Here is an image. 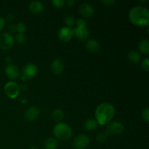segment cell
Returning a JSON list of instances; mask_svg holds the SVG:
<instances>
[{"label": "cell", "instance_id": "6da1fadb", "mask_svg": "<svg viewBox=\"0 0 149 149\" xmlns=\"http://www.w3.org/2000/svg\"><path fill=\"white\" fill-rule=\"evenodd\" d=\"M129 20L136 26L143 27L149 24V11L148 8L144 6L137 5L130 10Z\"/></svg>", "mask_w": 149, "mask_h": 149}, {"label": "cell", "instance_id": "7a4b0ae2", "mask_svg": "<svg viewBox=\"0 0 149 149\" xmlns=\"http://www.w3.org/2000/svg\"><path fill=\"white\" fill-rule=\"evenodd\" d=\"M114 115V106L109 102H104L98 105L95 112V120L100 125H106L110 123Z\"/></svg>", "mask_w": 149, "mask_h": 149}, {"label": "cell", "instance_id": "3957f363", "mask_svg": "<svg viewBox=\"0 0 149 149\" xmlns=\"http://www.w3.org/2000/svg\"><path fill=\"white\" fill-rule=\"evenodd\" d=\"M53 135L59 141H67L72 138L73 131L67 124L58 122L53 127Z\"/></svg>", "mask_w": 149, "mask_h": 149}, {"label": "cell", "instance_id": "277c9868", "mask_svg": "<svg viewBox=\"0 0 149 149\" xmlns=\"http://www.w3.org/2000/svg\"><path fill=\"white\" fill-rule=\"evenodd\" d=\"M74 30V35L79 41H85L88 39L90 31L87 28V22L84 18H79L76 21V27Z\"/></svg>", "mask_w": 149, "mask_h": 149}, {"label": "cell", "instance_id": "5b68a950", "mask_svg": "<svg viewBox=\"0 0 149 149\" xmlns=\"http://www.w3.org/2000/svg\"><path fill=\"white\" fill-rule=\"evenodd\" d=\"M38 67L34 63H28L23 66L21 71L20 79L22 81H25L27 80L34 78L38 74Z\"/></svg>", "mask_w": 149, "mask_h": 149}, {"label": "cell", "instance_id": "8992f818", "mask_svg": "<svg viewBox=\"0 0 149 149\" xmlns=\"http://www.w3.org/2000/svg\"><path fill=\"white\" fill-rule=\"evenodd\" d=\"M4 91L9 98L15 99L18 97L20 90L18 84L15 81H11L6 83L4 87Z\"/></svg>", "mask_w": 149, "mask_h": 149}, {"label": "cell", "instance_id": "52a82bcc", "mask_svg": "<svg viewBox=\"0 0 149 149\" xmlns=\"http://www.w3.org/2000/svg\"><path fill=\"white\" fill-rule=\"evenodd\" d=\"M124 130H125V126L122 122L119 121H113L108 124L106 132L108 135H121Z\"/></svg>", "mask_w": 149, "mask_h": 149}, {"label": "cell", "instance_id": "ba28073f", "mask_svg": "<svg viewBox=\"0 0 149 149\" xmlns=\"http://www.w3.org/2000/svg\"><path fill=\"white\" fill-rule=\"evenodd\" d=\"M14 43V37L8 32H5L0 35V49L9 50L13 47Z\"/></svg>", "mask_w": 149, "mask_h": 149}, {"label": "cell", "instance_id": "9c48e42d", "mask_svg": "<svg viewBox=\"0 0 149 149\" xmlns=\"http://www.w3.org/2000/svg\"><path fill=\"white\" fill-rule=\"evenodd\" d=\"M90 140L87 135L81 134L74 138L73 146L75 149H85L90 145Z\"/></svg>", "mask_w": 149, "mask_h": 149}, {"label": "cell", "instance_id": "30bf717a", "mask_svg": "<svg viewBox=\"0 0 149 149\" xmlns=\"http://www.w3.org/2000/svg\"><path fill=\"white\" fill-rule=\"evenodd\" d=\"M58 39L63 42H68L74 36V30L72 28L63 26L61 28L58 33Z\"/></svg>", "mask_w": 149, "mask_h": 149}, {"label": "cell", "instance_id": "8fae6325", "mask_svg": "<svg viewBox=\"0 0 149 149\" xmlns=\"http://www.w3.org/2000/svg\"><path fill=\"white\" fill-rule=\"evenodd\" d=\"M4 73L8 79L11 80H15L20 77L19 68L14 64H7L4 69Z\"/></svg>", "mask_w": 149, "mask_h": 149}, {"label": "cell", "instance_id": "7c38bea8", "mask_svg": "<svg viewBox=\"0 0 149 149\" xmlns=\"http://www.w3.org/2000/svg\"><path fill=\"white\" fill-rule=\"evenodd\" d=\"M64 68H65V65H64L63 61L60 58H55L51 63V71L55 75H60V74H62L63 72Z\"/></svg>", "mask_w": 149, "mask_h": 149}, {"label": "cell", "instance_id": "4fadbf2b", "mask_svg": "<svg viewBox=\"0 0 149 149\" xmlns=\"http://www.w3.org/2000/svg\"><path fill=\"white\" fill-rule=\"evenodd\" d=\"M79 12L85 18H90L94 15L95 10L93 5L89 3H83L79 6Z\"/></svg>", "mask_w": 149, "mask_h": 149}, {"label": "cell", "instance_id": "5bb4252c", "mask_svg": "<svg viewBox=\"0 0 149 149\" xmlns=\"http://www.w3.org/2000/svg\"><path fill=\"white\" fill-rule=\"evenodd\" d=\"M39 113H40V112H39V109L37 107L31 106V107L29 108L25 112V119L27 121H29V122L34 121L39 117Z\"/></svg>", "mask_w": 149, "mask_h": 149}, {"label": "cell", "instance_id": "9a60e30c", "mask_svg": "<svg viewBox=\"0 0 149 149\" xmlns=\"http://www.w3.org/2000/svg\"><path fill=\"white\" fill-rule=\"evenodd\" d=\"M44 10H45V7L41 1H33L29 4V10L33 14H41L43 13Z\"/></svg>", "mask_w": 149, "mask_h": 149}, {"label": "cell", "instance_id": "2e32d148", "mask_svg": "<svg viewBox=\"0 0 149 149\" xmlns=\"http://www.w3.org/2000/svg\"><path fill=\"white\" fill-rule=\"evenodd\" d=\"M85 47L87 50L92 53H95L99 51L100 48V43L96 39H92L87 41L85 45Z\"/></svg>", "mask_w": 149, "mask_h": 149}, {"label": "cell", "instance_id": "e0dca14e", "mask_svg": "<svg viewBox=\"0 0 149 149\" xmlns=\"http://www.w3.org/2000/svg\"><path fill=\"white\" fill-rule=\"evenodd\" d=\"M98 127V124H97V121L94 119H89L84 122V127L88 132H93V131L95 130Z\"/></svg>", "mask_w": 149, "mask_h": 149}, {"label": "cell", "instance_id": "ac0fdd59", "mask_svg": "<svg viewBox=\"0 0 149 149\" xmlns=\"http://www.w3.org/2000/svg\"><path fill=\"white\" fill-rule=\"evenodd\" d=\"M128 59L133 64H138L141 61V55L135 49H132L128 52Z\"/></svg>", "mask_w": 149, "mask_h": 149}, {"label": "cell", "instance_id": "d6986e66", "mask_svg": "<svg viewBox=\"0 0 149 149\" xmlns=\"http://www.w3.org/2000/svg\"><path fill=\"white\" fill-rule=\"evenodd\" d=\"M43 146L45 149H57L58 146V143L55 138H49L45 140Z\"/></svg>", "mask_w": 149, "mask_h": 149}, {"label": "cell", "instance_id": "ffe728a7", "mask_svg": "<svg viewBox=\"0 0 149 149\" xmlns=\"http://www.w3.org/2000/svg\"><path fill=\"white\" fill-rule=\"evenodd\" d=\"M138 49L143 54L149 53V40L148 39H141L138 43Z\"/></svg>", "mask_w": 149, "mask_h": 149}, {"label": "cell", "instance_id": "44dd1931", "mask_svg": "<svg viewBox=\"0 0 149 149\" xmlns=\"http://www.w3.org/2000/svg\"><path fill=\"white\" fill-rule=\"evenodd\" d=\"M52 117L54 121L58 122H61V121L64 118V113L62 109H54L52 113Z\"/></svg>", "mask_w": 149, "mask_h": 149}, {"label": "cell", "instance_id": "7402d4cb", "mask_svg": "<svg viewBox=\"0 0 149 149\" xmlns=\"http://www.w3.org/2000/svg\"><path fill=\"white\" fill-rule=\"evenodd\" d=\"M64 23H65V26H68V27L71 28V26H74L76 23L75 19H74V17L72 15H66L64 18Z\"/></svg>", "mask_w": 149, "mask_h": 149}, {"label": "cell", "instance_id": "603a6c76", "mask_svg": "<svg viewBox=\"0 0 149 149\" xmlns=\"http://www.w3.org/2000/svg\"><path fill=\"white\" fill-rule=\"evenodd\" d=\"M26 36L24 33H17L15 35V42L19 45H24L26 42Z\"/></svg>", "mask_w": 149, "mask_h": 149}, {"label": "cell", "instance_id": "cb8c5ba5", "mask_svg": "<svg viewBox=\"0 0 149 149\" xmlns=\"http://www.w3.org/2000/svg\"><path fill=\"white\" fill-rule=\"evenodd\" d=\"M108 138V135L106 132H100V133L97 134L96 135V141L99 143H104L106 141Z\"/></svg>", "mask_w": 149, "mask_h": 149}, {"label": "cell", "instance_id": "d4e9b609", "mask_svg": "<svg viewBox=\"0 0 149 149\" xmlns=\"http://www.w3.org/2000/svg\"><path fill=\"white\" fill-rule=\"evenodd\" d=\"M16 31L19 33H24V32L26 31V26L23 22H20L16 25Z\"/></svg>", "mask_w": 149, "mask_h": 149}, {"label": "cell", "instance_id": "484cf974", "mask_svg": "<svg viewBox=\"0 0 149 149\" xmlns=\"http://www.w3.org/2000/svg\"><path fill=\"white\" fill-rule=\"evenodd\" d=\"M51 3L55 7L60 9L64 7V5L65 4V1L64 0H52Z\"/></svg>", "mask_w": 149, "mask_h": 149}, {"label": "cell", "instance_id": "4316f807", "mask_svg": "<svg viewBox=\"0 0 149 149\" xmlns=\"http://www.w3.org/2000/svg\"><path fill=\"white\" fill-rule=\"evenodd\" d=\"M141 68L143 71H149V60L148 58H145L143 60L142 63H141Z\"/></svg>", "mask_w": 149, "mask_h": 149}, {"label": "cell", "instance_id": "83f0119b", "mask_svg": "<svg viewBox=\"0 0 149 149\" xmlns=\"http://www.w3.org/2000/svg\"><path fill=\"white\" fill-rule=\"evenodd\" d=\"M142 117L143 119L145 121L146 123L149 122V109L148 108H146L142 112Z\"/></svg>", "mask_w": 149, "mask_h": 149}, {"label": "cell", "instance_id": "f1b7e54d", "mask_svg": "<svg viewBox=\"0 0 149 149\" xmlns=\"http://www.w3.org/2000/svg\"><path fill=\"white\" fill-rule=\"evenodd\" d=\"M7 30H8L9 33H14L16 31V25L15 23H10L7 27Z\"/></svg>", "mask_w": 149, "mask_h": 149}, {"label": "cell", "instance_id": "f546056e", "mask_svg": "<svg viewBox=\"0 0 149 149\" xmlns=\"http://www.w3.org/2000/svg\"><path fill=\"white\" fill-rule=\"evenodd\" d=\"M116 1L114 0H104V1H101V3L106 7H111V6L113 5V4H115Z\"/></svg>", "mask_w": 149, "mask_h": 149}, {"label": "cell", "instance_id": "4dcf8cb0", "mask_svg": "<svg viewBox=\"0 0 149 149\" xmlns=\"http://www.w3.org/2000/svg\"><path fill=\"white\" fill-rule=\"evenodd\" d=\"M5 23L6 21L4 17H0V31H1L4 29V26H5Z\"/></svg>", "mask_w": 149, "mask_h": 149}, {"label": "cell", "instance_id": "1f68e13d", "mask_svg": "<svg viewBox=\"0 0 149 149\" xmlns=\"http://www.w3.org/2000/svg\"><path fill=\"white\" fill-rule=\"evenodd\" d=\"M4 19H5V21L10 22V23H11V22L14 20V15H13V14H8L5 17H4Z\"/></svg>", "mask_w": 149, "mask_h": 149}, {"label": "cell", "instance_id": "d6a6232c", "mask_svg": "<svg viewBox=\"0 0 149 149\" xmlns=\"http://www.w3.org/2000/svg\"><path fill=\"white\" fill-rule=\"evenodd\" d=\"M75 2L76 1H74V0H68V1H65V4H66L68 7H72L74 4H75Z\"/></svg>", "mask_w": 149, "mask_h": 149}, {"label": "cell", "instance_id": "836d02e7", "mask_svg": "<svg viewBox=\"0 0 149 149\" xmlns=\"http://www.w3.org/2000/svg\"><path fill=\"white\" fill-rule=\"evenodd\" d=\"M19 88H20V90H23V91H25V90H27V86L24 84H21L19 85Z\"/></svg>", "mask_w": 149, "mask_h": 149}, {"label": "cell", "instance_id": "e575fe53", "mask_svg": "<svg viewBox=\"0 0 149 149\" xmlns=\"http://www.w3.org/2000/svg\"><path fill=\"white\" fill-rule=\"evenodd\" d=\"M5 61H6V62H7V64H11V63H12L11 57H9V56L8 57H6Z\"/></svg>", "mask_w": 149, "mask_h": 149}, {"label": "cell", "instance_id": "d590c367", "mask_svg": "<svg viewBox=\"0 0 149 149\" xmlns=\"http://www.w3.org/2000/svg\"><path fill=\"white\" fill-rule=\"evenodd\" d=\"M20 102H21L23 104H26V103H28V100H27V99H26V98H22L21 100H20Z\"/></svg>", "mask_w": 149, "mask_h": 149}, {"label": "cell", "instance_id": "8d00e7d4", "mask_svg": "<svg viewBox=\"0 0 149 149\" xmlns=\"http://www.w3.org/2000/svg\"><path fill=\"white\" fill-rule=\"evenodd\" d=\"M29 149H39V148H38L37 146H33L30 147V148H29Z\"/></svg>", "mask_w": 149, "mask_h": 149}, {"label": "cell", "instance_id": "74e56055", "mask_svg": "<svg viewBox=\"0 0 149 149\" xmlns=\"http://www.w3.org/2000/svg\"><path fill=\"white\" fill-rule=\"evenodd\" d=\"M148 1H139V2H143V3H146Z\"/></svg>", "mask_w": 149, "mask_h": 149}]
</instances>
